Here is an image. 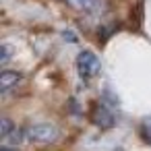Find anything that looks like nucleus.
<instances>
[{
  "label": "nucleus",
  "instance_id": "f257e3e1",
  "mask_svg": "<svg viewBox=\"0 0 151 151\" xmlns=\"http://www.w3.org/2000/svg\"><path fill=\"white\" fill-rule=\"evenodd\" d=\"M25 139L31 141V143H40V145H46V143H54L58 137H60V130L56 124H50V122H37V124H29L25 130Z\"/></svg>",
  "mask_w": 151,
  "mask_h": 151
},
{
  "label": "nucleus",
  "instance_id": "f03ea898",
  "mask_svg": "<svg viewBox=\"0 0 151 151\" xmlns=\"http://www.w3.org/2000/svg\"><path fill=\"white\" fill-rule=\"evenodd\" d=\"M77 73H79V77H83V79H93V77H97V75L101 73V62H99V58H97L93 52H89V50L81 52V54L77 56Z\"/></svg>",
  "mask_w": 151,
  "mask_h": 151
},
{
  "label": "nucleus",
  "instance_id": "7ed1b4c3",
  "mask_svg": "<svg viewBox=\"0 0 151 151\" xmlns=\"http://www.w3.org/2000/svg\"><path fill=\"white\" fill-rule=\"evenodd\" d=\"M91 120H93V124L95 126H99L101 130H108V128H112L114 124H116V118H114V114H112V110L104 104V101H95L93 106H91Z\"/></svg>",
  "mask_w": 151,
  "mask_h": 151
},
{
  "label": "nucleus",
  "instance_id": "20e7f679",
  "mask_svg": "<svg viewBox=\"0 0 151 151\" xmlns=\"http://www.w3.org/2000/svg\"><path fill=\"white\" fill-rule=\"evenodd\" d=\"M68 6H73L79 13H87V15H99L106 11V2L104 0H64Z\"/></svg>",
  "mask_w": 151,
  "mask_h": 151
},
{
  "label": "nucleus",
  "instance_id": "39448f33",
  "mask_svg": "<svg viewBox=\"0 0 151 151\" xmlns=\"http://www.w3.org/2000/svg\"><path fill=\"white\" fill-rule=\"evenodd\" d=\"M21 79H23V75L17 70H2L0 73V93L6 95L11 89H15L21 83Z\"/></svg>",
  "mask_w": 151,
  "mask_h": 151
},
{
  "label": "nucleus",
  "instance_id": "423d86ee",
  "mask_svg": "<svg viewBox=\"0 0 151 151\" xmlns=\"http://www.w3.org/2000/svg\"><path fill=\"white\" fill-rule=\"evenodd\" d=\"M139 132H141L143 141H145L147 145H151V118H143V120H141Z\"/></svg>",
  "mask_w": 151,
  "mask_h": 151
},
{
  "label": "nucleus",
  "instance_id": "0eeeda50",
  "mask_svg": "<svg viewBox=\"0 0 151 151\" xmlns=\"http://www.w3.org/2000/svg\"><path fill=\"white\" fill-rule=\"evenodd\" d=\"M0 124H2V126H0V137H2V139H9V134L13 132V122H11L9 118H2V120H0Z\"/></svg>",
  "mask_w": 151,
  "mask_h": 151
},
{
  "label": "nucleus",
  "instance_id": "6e6552de",
  "mask_svg": "<svg viewBox=\"0 0 151 151\" xmlns=\"http://www.w3.org/2000/svg\"><path fill=\"white\" fill-rule=\"evenodd\" d=\"M9 60H11V46L2 44V46H0V64L6 66V64H9Z\"/></svg>",
  "mask_w": 151,
  "mask_h": 151
},
{
  "label": "nucleus",
  "instance_id": "1a4fd4ad",
  "mask_svg": "<svg viewBox=\"0 0 151 151\" xmlns=\"http://www.w3.org/2000/svg\"><path fill=\"white\" fill-rule=\"evenodd\" d=\"M0 151H17V149H13V147H6V145H4V147H0Z\"/></svg>",
  "mask_w": 151,
  "mask_h": 151
}]
</instances>
